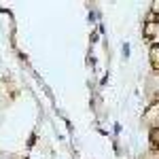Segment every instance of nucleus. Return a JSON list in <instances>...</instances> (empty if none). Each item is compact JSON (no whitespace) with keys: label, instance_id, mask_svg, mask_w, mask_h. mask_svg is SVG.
Instances as JSON below:
<instances>
[{"label":"nucleus","instance_id":"obj_1","mask_svg":"<svg viewBox=\"0 0 159 159\" xmlns=\"http://www.w3.org/2000/svg\"><path fill=\"white\" fill-rule=\"evenodd\" d=\"M144 96H147V102L153 104V102H159V70H151V72L144 76Z\"/></svg>","mask_w":159,"mask_h":159},{"label":"nucleus","instance_id":"obj_2","mask_svg":"<svg viewBox=\"0 0 159 159\" xmlns=\"http://www.w3.org/2000/svg\"><path fill=\"white\" fill-rule=\"evenodd\" d=\"M142 123H144V127L148 132L159 129V102H153V104L144 106V110H142Z\"/></svg>","mask_w":159,"mask_h":159},{"label":"nucleus","instance_id":"obj_3","mask_svg":"<svg viewBox=\"0 0 159 159\" xmlns=\"http://www.w3.org/2000/svg\"><path fill=\"white\" fill-rule=\"evenodd\" d=\"M28 159H51V148H49V144H47L43 138H38L36 142L32 144V148H30Z\"/></svg>","mask_w":159,"mask_h":159},{"label":"nucleus","instance_id":"obj_4","mask_svg":"<svg viewBox=\"0 0 159 159\" xmlns=\"http://www.w3.org/2000/svg\"><path fill=\"white\" fill-rule=\"evenodd\" d=\"M11 96H13L11 85H9L4 79H0V110L7 108V106L11 104Z\"/></svg>","mask_w":159,"mask_h":159},{"label":"nucleus","instance_id":"obj_5","mask_svg":"<svg viewBox=\"0 0 159 159\" xmlns=\"http://www.w3.org/2000/svg\"><path fill=\"white\" fill-rule=\"evenodd\" d=\"M148 61H151V70H159V47L148 49Z\"/></svg>","mask_w":159,"mask_h":159},{"label":"nucleus","instance_id":"obj_6","mask_svg":"<svg viewBox=\"0 0 159 159\" xmlns=\"http://www.w3.org/2000/svg\"><path fill=\"white\" fill-rule=\"evenodd\" d=\"M148 138H151V147H153V151H159V129L148 132Z\"/></svg>","mask_w":159,"mask_h":159},{"label":"nucleus","instance_id":"obj_7","mask_svg":"<svg viewBox=\"0 0 159 159\" xmlns=\"http://www.w3.org/2000/svg\"><path fill=\"white\" fill-rule=\"evenodd\" d=\"M140 159H159V151H151V153H147L144 157H140Z\"/></svg>","mask_w":159,"mask_h":159}]
</instances>
